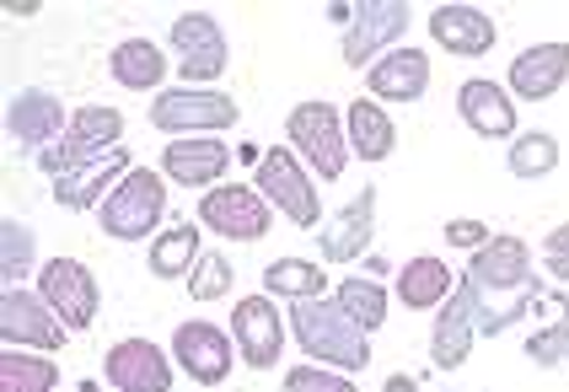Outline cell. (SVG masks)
Wrapping results in <instances>:
<instances>
[{
    "mask_svg": "<svg viewBox=\"0 0 569 392\" xmlns=\"http://www.w3.org/2000/svg\"><path fill=\"white\" fill-rule=\"evenodd\" d=\"M290 333H296V344L312 355V365L345 371V376L371 365V333H360V328L349 323V312L333 295L290 306Z\"/></svg>",
    "mask_w": 569,
    "mask_h": 392,
    "instance_id": "6da1fadb",
    "label": "cell"
},
{
    "mask_svg": "<svg viewBox=\"0 0 569 392\" xmlns=\"http://www.w3.org/2000/svg\"><path fill=\"white\" fill-rule=\"evenodd\" d=\"M284 140H290V151H296L301 162L312 167V178H328V183H339L345 167L355 162L345 119H339L333 102H322V98L296 102V108L284 113Z\"/></svg>",
    "mask_w": 569,
    "mask_h": 392,
    "instance_id": "7a4b0ae2",
    "label": "cell"
},
{
    "mask_svg": "<svg viewBox=\"0 0 569 392\" xmlns=\"http://www.w3.org/2000/svg\"><path fill=\"white\" fill-rule=\"evenodd\" d=\"M119 145H124V113L108 108V102H92V108L70 113V130H64L49 151H38L32 162H38V172H49V178L60 183V178H70V172L102 162V157L119 151Z\"/></svg>",
    "mask_w": 569,
    "mask_h": 392,
    "instance_id": "3957f363",
    "label": "cell"
},
{
    "mask_svg": "<svg viewBox=\"0 0 569 392\" xmlns=\"http://www.w3.org/2000/svg\"><path fill=\"white\" fill-rule=\"evenodd\" d=\"M146 119H151V130L167 134V140H199V134L231 130L242 113H237V102L226 98V92H216V87H167V92L151 98Z\"/></svg>",
    "mask_w": 569,
    "mask_h": 392,
    "instance_id": "277c9868",
    "label": "cell"
},
{
    "mask_svg": "<svg viewBox=\"0 0 569 392\" xmlns=\"http://www.w3.org/2000/svg\"><path fill=\"white\" fill-rule=\"evenodd\" d=\"M161 215H167V178L157 167H134L113 194L102 199L97 221L113 242H146L161 231Z\"/></svg>",
    "mask_w": 569,
    "mask_h": 392,
    "instance_id": "5b68a950",
    "label": "cell"
},
{
    "mask_svg": "<svg viewBox=\"0 0 569 392\" xmlns=\"http://www.w3.org/2000/svg\"><path fill=\"white\" fill-rule=\"evenodd\" d=\"M253 189L274 210H280L290 227H301V231H312L322 227V199H317V178H312V167L301 162L290 145H274V151H263V162H258L253 172Z\"/></svg>",
    "mask_w": 569,
    "mask_h": 392,
    "instance_id": "8992f818",
    "label": "cell"
},
{
    "mask_svg": "<svg viewBox=\"0 0 569 392\" xmlns=\"http://www.w3.org/2000/svg\"><path fill=\"white\" fill-rule=\"evenodd\" d=\"M172 54H178V76L183 87H216L231 66V43H226V28L210 17V11H183L172 22Z\"/></svg>",
    "mask_w": 569,
    "mask_h": 392,
    "instance_id": "52a82bcc",
    "label": "cell"
},
{
    "mask_svg": "<svg viewBox=\"0 0 569 392\" xmlns=\"http://www.w3.org/2000/svg\"><path fill=\"white\" fill-rule=\"evenodd\" d=\"M409 22H413V11L403 0H360L355 6V22H349V33H345V66L371 70L381 54L403 49Z\"/></svg>",
    "mask_w": 569,
    "mask_h": 392,
    "instance_id": "ba28073f",
    "label": "cell"
},
{
    "mask_svg": "<svg viewBox=\"0 0 569 392\" xmlns=\"http://www.w3.org/2000/svg\"><path fill=\"white\" fill-rule=\"evenodd\" d=\"M0 339L6 350H32V355H54L70 344V328L54 318V306L38 291H6L0 295Z\"/></svg>",
    "mask_w": 569,
    "mask_h": 392,
    "instance_id": "9c48e42d",
    "label": "cell"
},
{
    "mask_svg": "<svg viewBox=\"0 0 569 392\" xmlns=\"http://www.w3.org/2000/svg\"><path fill=\"white\" fill-rule=\"evenodd\" d=\"M38 295L54 306V318H60L70 333H87V328L97 323V306H102L97 274L81 259H64V253L38 269Z\"/></svg>",
    "mask_w": 569,
    "mask_h": 392,
    "instance_id": "30bf717a",
    "label": "cell"
},
{
    "mask_svg": "<svg viewBox=\"0 0 569 392\" xmlns=\"http://www.w3.org/2000/svg\"><path fill=\"white\" fill-rule=\"evenodd\" d=\"M269 221H274V204L253 183H221L199 199V227H210L226 242H258L269 237Z\"/></svg>",
    "mask_w": 569,
    "mask_h": 392,
    "instance_id": "8fae6325",
    "label": "cell"
},
{
    "mask_svg": "<svg viewBox=\"0 0 569 392\" xmlns=\"http://www.w3.org/2000/svg\"><path fill=\"white\" fill-rule=\"evenodd\" d=\"M290 339V318H280L274 295H248L231 306V344L253 371H274Z\"/></svg>",
    "mask_w": 569,
    "mask_h": 392,
    "instance_id": "7c38bea8",
    "label": "cell"
},
{
    "mask_svg": "<svg viewBox=\"0 0 569 392\" xmlns=\"http://www.w3.org/2000/svg\"><path fill=\"white\" fill-rule=\"evenodd\" d=\"M478 312H483V291L462 274V285L451 291V301L441 306V318H436V328H430V365H436V371L468 365L473 344L483 339V333H478Z\"/></svg>",
    "mask_w": 569,
    "mask_h": 392,
    "instance_id": "4fadbf2b",
    "label": "cell"
},
{
    "mask_svg": "<svg viewBox=\"0 0 569 392\" xmlns=\"http://www.w3.org/2000/svg\"><path fill=\"white\" fill-rule=\"evenodd\" d=\"M172 360L178 371H189L199 388H221L237 365V344H231V328L216 323H178L172 328Z\"/></svg>",
    "mask_w": 569,
    "mask_h": 392,
    "instance_id": "5bb4252c",
    "label": "cell"
},
{
    "mask_svg": "<svg viewBox=\"0 0 569 392\" xmlns=\"http://www.w3.org/2000/svg\"><path fill=\"white\" fill-rule=\"evenodd\" d=\"M371 242H377V189L366 183L328 227L317 231V253H322V263H360L371 253Z\"/></svg>",
    "mask_w": 569,
    "mask_h": 392,
    "instance_id": "9a60e30c",
    "label": "cell"
},
{
    "mask_svg": "<svg viewBox=\"0 0 569 392\" xmlns=\"http://www.w3.org/2000/svg\"><path fill=\"white\" fill-rule=\"evenodd\" d=\"M102 376L113 392H172V365L157 339H119L102 360Z\"/></svg>",
    "mask_w": 569,
    "mask_h": 392,
    "instance_id": "2e32d148",
    "label": "cell"
},
{
    "mask_svg": "<svg viewBox=\"0 0 569 392\" xmlns=\"http://www.w3.org/2000/svg\"><path fill=\"white\" fill-rule=\"evenodd\" d=\"M468 280L483 295H521L532 285V248L521 237H489L468 259Z\"/></svg>",
    "mask_w": 569,
    "mask_h": 392,
    "instance_id": "e0dca14e",
    "label": "cell"
},
{
    "mask_svg": "<svg viewBox=\"0 0 569 392\" xmlns=\"http://www.w3.org/2000/svg\"><path fill=\"white\" fill-rule=\"evenodd\" d=\"M430 38H436V49L457 54V60H483L495 49L500 28H495L489 11H478L468 0H446V6L430 11Z\"/></svg>",
    "mask_w": 569,
    "mask_h": 392,
    "instance_id": "ac0fdd59",
    "label": "cell"
},
{
    "mask_svg": "<svg viewBox=\"0 0 569 392\" xmlns=\"http://www.w3.org/2000/svg\"><path fill=\"white\" fill-rule=\"evenodd\" d=\"M237 162V151H226L216 134H199V140H167V157H161V178H172L178 189H221L226 167Z\"/></svg>",
    "mask_w": 569,
    "mask_h": 392,
    "instance_id": "d6986e66",
    "label": "cell"
},
{
    "mask_svg": "<svg viewBox=\"0 0 569 392\" xmlns=\"http://www.w3.org/2000/svg\"><path fill=\"white\" fill-rule=\"evenodd\" d=\"M457 113H462V124L483 140H516V124H521V113H516V98H510V87L500 81H489V76H473V81H462L457 87Z\"/></svg>",
    "mask_w": 569,
    "mask_h": 392,
    "instance_id": "ffe728a7",
    "label": "cell"
},
{
    "mask_svg": "<svg viewBox=\"0 0 569 392\" xmlns=\"http://www.w3.org/2000/svg\"><path fill=\"white\" fill-rule=\"evenodd\" d=\"M70 130V113H64V102L54 98V92H17L11 98V108H6V134L17 140V145H28L32 157L38 151H49L60 134Z\"/></svg>",
    "mask_w": 569,
    "mask_h": 392,
    "instance_id": "44dd1931",
    "label": "cell"
},
{
    "mask_svg": "<svg viewBox=\"0 0 569 392\" xmlns=\"http://www.w3.org/2000/svg\"><path fill=\"white\" fill-rule=\"evenodd\" d=\"M569 81V43H532L510 60V98L521 102H548Z\"/></svg>",
    "mask_w": 569,
    "mask_h": 392,
    "instance_id": "7402d4cb",
    "label": "cell"
},
{
    "mask_svg": "<svg viewBox=\"0 0 569 392\" xmlns=\"http://www.w3.org/2000/svg\"><path fill=\"white\" fill-rule=\"evenodd\" d=\"M430 92V60L425 49H392L366 70V98L371 102H419Z\"/></svg>",
    "mask_w": 569,
    "mask_h": 392,
    "instance_id": "603a6c76",
    "label": "cell"
},
{
    "mask_svg": "<svg viewBox=\"0 0 569 392\" xmlns=\"http://www.w3.org/2000/svg\"><path fill=\"white\" fill-rule=\"evenodd\" d=\"M129 172H134V167H129V151L119 145V151H108L102 162H92V167H81V172H70V178H60V183H54V204H60V210H92V204L102 210V199L113 194Z\"/></svg>",
    "mask_w": 569,
    "mask_h": 392,
    "instance_id": "cb8c5ba5",
    "label": "cell"
},
{
    "mask_svg": "<svg viewBox=\"0 0 569 392\" xmlns=\"http://www.w3.org/2000/svg\"><path fill=\"white\" fill-rule=\"evenodd\" d=\"M457 285H462V280H457V274L446 269V259H436V253H419V259H409L398 269V301L413 306V312H441Z\"/></svg>",
    "mask_w": 569,
    "mask_h": 392,
    "instance_id": "d4e9b609",
    "label": "cell"
},
{
    "mask_svg": "<svg viewBox=\"0 0 569 392\" xmlns=\"http://www.w3.org/2000/svg\"><path fill=\"white\" fill-rule=\"evenodd\" d=\"M345 130H349V151L360 157V162L381 167L392 157V145H398V124H392V113H381V102L371 98H355L345 108Z\"/></svg>",
    "mask_w": 569,
    "mask_h": 392,
    "instance_id": "484cf974",
    "label": "cell"
},
{
    "mask_svg": "<svg viewBox=\"0 0 569 392\" xmlns=\"http://www.w3.org/2000/svg\"><path fill=\"white\" fill-rule=\"evenodd\" d=\"M108 76H113L124 92H161L167 54H161L157 38H124V43L108 54Z\"/></svg>",
    "mask_w": 569,
    "mask_h": 392,
    "instance_id": "4316f807",
    "label": "cell"
},
{
    "mask_svg": "<svg viewBox=\"0 0 569 392\" xmlns=\"http://www.w3.org/2000/svg\"><path fill=\"white\" fill-rule=\"evenodd\" d=\"M199 259H204V248H199V221H172V227L157 231L151 248H146V269H151L157 280H189Z\"/></svg>",
    "mask_w": 569,
    "mask_h": 392,
    "instance_id": "83f0119b",
    "label": "cell"
},
{
    "mask_svg": "<svg viewBox=\"0 0 569 392\" xmlns=\"http://www.w3.org/2000/svg\"><path fill=\"white\" fill-rule=\"evenodd\" d=\"M263 295L290 301V306L322 301V295H328V269H322V263H307V259H274L263 269Z\"/></svg>",
    "mask_w": 569,
    "mask_h": 392,
    "instance_id": "f1b7e54d",
    "label": "cell"
},
{
    "mask_svg": "<svg viewBox=\"0 0 569 392\" xmlns=\"http://www.w3.org/2000/svg\"><path fill=\"white\" fill-rule=\"evenodd\" d=\"M333 301L349 312V323L360 328V333H377V328H387V285L381 280H366V274H349V280H339V291H333Z\"/></svg>",
    "mask_w": 569,
    "mask_h": 392,
    "instance_id": "f546056e",
    "label": "cell"
},
{
    "mask_svg": "<svg viewBox=\"0 0 569 392\" xmlns=\"http://www.w3.org/2000/svg\"><path fill=\"white\" fill-rule=\"evenodd\" d=\"M0 392H60V365L32 350H6L0 355Z\"/></svg>",
    "mask_w": 569,
    "mask_h": 392,
    "instance_id": "4dcf8cb0",
    "label": "cell"
},
{
    "mask_svg": "<svg viewBox=\"0 0 569 392\" xmlns=\"http://www.w3.org/2000/svg\"><path fill=\"white\" fill-rule=\"evenodd\" d=\"M559 167V140L548 130H521L510 140L506 151V172L510 178H521V183H532V178H548Z\"/></svg>",
    "mask_w": 569,
    "mask_h": 392,
    "instance_id": "1f68e13d",
    "label": "cell"
},
{
    "mask_svg": "<svg viewBox=\"0 0 569 392\" xmlns=\"http://www.w3.org/2000/svg\"><path fill=\"white\" fill-rule=\"evenodd\" d=\"M32 253H38V237L17 215H6V227H0V280H6V291H17L28 280Z\"/></svg>",
    "mask_w": 569,
    "mask_h": 392,
    "instance_id": "d6a6232c",
    "label": "cell"
},
{
    "mask_svg": "<svg viewBox=\"0 0 569 392\" xmlns=\"http://www.w3.org/2000/svg\"><path fill=\"white\" fill-rule=\"evenodd\" d=\"M527 360L542 371H559L569 365V323H542L527 333Z\"/></svg>",
    "mask_w": 569,
    "mask_h": 392,
    "instance_id": "836d02e7",
    "label": "cell"
},
{
    "mask_svg": "<svg viewBox=\"0 0 569 392\" xmlns=\"http://www.w3.org/2000/svg\"><path fill=\"white\" fill-rule=\"evenodd\" d=\"M226 291H231V259L226 253H204L189 274V295L193 301H221Z\"/></svg>",
    "mask_w": 569,
    "mask_h": 392,
    "instance_id": "e575fe53",
    "label": "cell"
},
{
    "mask_svg": "<svg viewBox=\"0 0 569 392\" xmlns=\"http://www.w3.org/2000/svg\"><path fill=\"white\" fill-rule=\"evenodd\" d=\"M280 392H360L345 371H328V365H296L280 376Z\"/></svg>",
    "mask_w": 569,
    "mask_h": 392,
    "instance_id": "d590c367",
    "label": "cell"
},
{
    "mask_svg": "<svg viewBox=\"0 0 569 392\" xmlns=\"http://www.w3.org/2000/svg\"><path fill=\"white\" fill-rule=\"evenodd\" d=\"M542 263H548V274H553L559 285H569V221L548 231V242H542Z\"/></svg>",
    "mask_w": 569,
    "mask_h": 392,
    "instance_id": "8d00e7d4",
    "label": "cell"
},
{
    "mask_svg": "<svg viewBox=\"0 0 569 392\" xmlns=\"http://www.w3.org/2000/svg\"><path fill=\"white\" fill-rule=\"evenodd\" d=\"M446 242H451V248H462V253H468V259H473L478 248H483V242H489V237H495V231L483 227V221H446V231H441Z\"/></svg>",
    "mask_w": 569,
    "mask_h": 392,
    "instance_id": "74e56055",
    "label": "cell"
},
{
    "mask_svg": "<svg viewBox=\"0 0 569 392\" xmlns=\"http://www.w3.org/2000/svg\"><path fill=\"white\" fill-rule=\"evenodd\" d=\"M360 263H366V280H387V274H392V263L381 259V253H366Z\"/></svg>",
    "mask_w": 569,
    "mask_h": 392,
    "instance_id": "f35d334b",
    "label": "cell"
},
{
    "mask_svg": "<svg viewBox=\"0 0 569 392\" xmlns=\"http://www.w3.org/2000/svg\"><path fill=\"white\" fill-rule=\"evenodd\" d=\"M381 392H419V382H413L409 371H392V376L381 382Z\"/></svg>",
    "mask_w": 569,
    "mask_h": 392,
    "instance_id": "ab89813d",
    "label": "cell"
},
{
    "mask_svg": "<svg viewBox=\"0 0 569 392\" xmlns=\"http://www.w3.org/2000/svg\"><path fill=\"white\" fill-rule=\"evenodd\" d=\"M328 22H333V28H345V33H349V22H355V6H345V0H339V6H328Z\"/></svg>",
    "mask_w": 569,
    "mask_h": 392,
    "instance_id": "60d3db41",
    "label": "cell"
},
{
    "mask_svg": "<svg viewBox=\"0 0 569 392\" xmlns=\"http://www.w3.org/2000/svg\"><path fill=\"white\" fill-rule=\"evenodd\" d=\"M237 162H248V167H253V172H258V162H263V151H258L253 140H248V145H242V151H237Z\"/></svg>",
    "mask_w": 569,
    "mask_h": 392,
    "instance_id": "b9f144b4",
    "label": "cell"
},
{
    "mask_svg": "<svg viewBox=\"0 0 569 392\" xmlns=\"http://www.w3.org/2000/svg\"><path fill=\"white\" fill-rule=\"evenodd\" d=\"M6 11H11V17H38V6H32V0H11Z\"/></svg>",
    "mask_w": 569,
    "mask_h": 392,
    "instance_id": "7bdbcfd3",
    "label": "cell"
},
{
    "mask_svg": "<svg viewBox=\"0 0 569 392\" xmlns=\"http://www.w3.org/2000/svg\"><path fill=\"white\" fill-rule=\"evenodd\" d=\"M441 392H457V388H441Z\"/></svg>",
    "mask_w": 569,
    "mask_h": 392,
    "instance_id": "ee69618b",
    "label": "cell"
}]
</instances>
